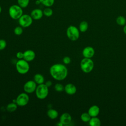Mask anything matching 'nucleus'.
Here are the masks:
<instances>
[{
    "label": "nucleus",
    "instance_id": "nucleus-3",
    "mask_svg": "<svg viewBox=\"0 0 126 126\" xmlns=\"http://www.w3.org/2000/svg\"><path fill=\"white\" fill-rule=\"evenodd\" d=\"M94 67V63L91 58H84L80 62V68L82 71L86 73L91 72Z\"/></svg>",
    "mask_w": 126,
    "mask_h": 126
},
{
    "label": "nucleus",
    "instance_id": "nucleus-31",
    "mask_svg": "<svg viewBox=\"0 0 126 126\" xmlns=\"http://www.w3.org/2000/svg\"><path fill=\"white\" fill-rule=\"evenodd\" d=\"M44 84L46 85V86H47L48 88H49L52 85V82L51 81L49 80V81H46L45 82V83H44Z\"/></svg>",
    "mask_w": 126,
    "mask_h": 126
},
{
    "label": "nucleus",
    "instance_id": "nucleus-30",
    "mask_svg": "<svg viewBox=\"0 0 126 126\" xmlns=\"http://www.w3.org/2000/svg\"><path fill=\"white\" fill-rule=\"evenodd\" d=\"M16 56L17 58H18L19 60L23 59V57H24V52H18L16 53Z\"/></svg>",
    "mask_w": 126,
    "mask_h": 126
},
{
    "label": "nucleus",
    "instance_id": "nucleus-33",
    "mask_svg": "<svg viewBox=\"0 0 126 126\" xmlns=\"http://www.w3.org/2000/svg\"><path fill=\"white\" fill-rule=\"evenodd\" d=\"M35 3H36V4H37V5H38V4H41V3H40L39 0H36V1H35Z\"/></svg>",
    "mask_w": 126,
    "mask_h": 126
},
{
    "label": "nucleus",
    "instance_id": "nucleus-32",
    "mask_svg": "<svg viewBox=\"0 0 126 126\" xmlns=\"http://www.w3.org/2000/svg\"><path fill=\"white\" fill-rule=\"evenodd\" d=\"M123 32H124V33L126 35V24L124 26V27L123 28Z\"/></svg>",
    "mask_w": 126,
    "mask_h": 126
},
{
    "label": "nucleus",
    "instance_id": "nucleus-2",
    "mask_svg": "<svg viewBox=\"0 0 126 126\" xmlns=\"http://www.w3.org/2000/svg\"><path fill=\"white\" fill-rule=\"evenodd\" d=\"M9 16L13 20H18L23 14V8L18 4L11 5L8 9Z\"/></svg>",
    "mask_w": 126,
    "mask_h": 126
},
{
    "label": "nucleus",
    "instance_id": "nucleus-15",
    "mask_svg": "<svg viewBox=\"0 0 126 126\" xmlns=\"http://www.w3.org/2000/svg\"><path fill=\"white\" fill-rule=\"evenodd\" d=\"M99 111H100L99 107L97 105H94L91 106L89 108L88 112L91 117H97L99 113Z\"/></svg>",
    "mask_w": 126,
    "mask_h": 126
},
{
    "label": "nucleus",
    "instance_id": "nucleus-5",
    "mask_svg": "<svg viewBox=\"0 0 126 126\" xmlns=\"http://www.w3.org/2000/svg\"><path fill=\"white\" fill-rule=\"evenodd\" d=\"M16 69L17 72L21 74H25L30 70V64L28 62L24 59L19 60L16 63Z\"/></svg>",
    "mask_w": 126,
    "mask_h": 126
},
{
    "label": "nucleus",
    "instance_id": "nucleus-1",
    "mask_svg": "<svg viewBox=\"0 0 126 126\" xmlns=\"http://www.w3.org/2000/svg\"><path fill=\"white\" fill-rule=\"evenodd\" d=\"M51 76L56 80L62 81L66 78L68 74V70L65 65L62 63H55L52 65L49 69Z\"/></svg>",
    "mask_w": 126,
    "mask_h": 126
},
{
    "label": "nucleus",
    "instance_id": "nucleus-9",
    "mask_svg": "<svg viewBox=\"0 0 126 126\" xmlns=\"http://www.w3.org/2000/svg\"><path fill=\"white\" fill-rule=\"evenodd\" d=\"M37 84L34 80H29L26 82L23 87L24 91L27 94H31L35 91Z\"/></svg>",
    "mask_w": 126,
    "mask_h": 126
},
{
    "label": "nucleus",
    "instance_id": "nucleus-25",
    "mask_svg": "<svg viewBox=\"0 0 126 126\" xmlns=\"http://www.w3.org/2000/svg\"><path fill=\"white\" fill-rule=\"evenodd\" d=\"M17 3L22 8H25L29 5L30 0H17Z\"/></svg>",
    "mask_w": 126,
    "mask_h": 126
},
{
    "label": "nucleus",
    "instance_id": "nucleus-21",
    "mask_svg": "<svg viewBox=\"0 0 126 126\" xmlns=\"http://www.w3.org/2000/svg\"><path fill=\"white\" fill-rule=\"evenodd\" d=\"M116 22L118 25L123 26L126 24V19L125 17L120 15L117 17Z\"/></svg>",
    "mask_w": 126,
    "mask_h": 126
},
{
    "label": "nucleus",
    "instance_id": "nucleus-24",
    "mask_svg": "<svg viewBox=\"0 0 126 126\" xmlns=\"http://www.w3.org/2000/svg\"><path fill=\"white\" fill-rule=\"evenodd\" d=\"M43 15L46 17H50L53 14V11L50 7H46L43 10Z\"/></svg>",
    "mask_w": 126,
    "mask_h": 126
},
{
    "label": "nucleus",
    "instance_id": "nucleus-4",
    "mask_svg": "<svg viewBox=\"0 0 126 126\" xmlns=\"http://www.w3.org/2000/svg\"><path fill=\"white\" fill-rule=\"evenodd\" d=\"M66 36L69 39L75 41L78 39L80 36V31L76 27L70 25L66 29Z\"/></svg>",
    "mask_w": 126,
    "mask_h": 126
},
{
    "label": "nucleus",
    "instance_id": "nucleus-13",
    "mask_svg": "<svg viewBox=\"0 0 126 126\" xmlns=\"http://www.w3.org/2000/svg\"><path fill=\"white\" fill-rule=\"evenodd\" d=\"M35 57V53L32 50H27L24 52L23 59L27 62L32 61Z\"/></svg>",
    "mask_w": 126,
    "mask_h": 126
},
{
    "label": "nucleus",
    "instance_id": "nucleus-18",
    "mask_svg": "<svg viewBox=\"0 0 126 126\" xmlns=\"http://www.w3.org/2000/svg\"><path fill=\"white\" fill-rule=\"evenodd\" d=\"M89 123L91 126H100L101 125V121L97 117H91Z\"/></svg>",
    "mask_w": 126,
    "mask_h": 126
},
{
    "label": "nucleus",
    "instance_id": "nucleus-14",
    "mask_svg": "<svg viewBox=\"0 0 126 126\" xmlns=\"http://www.w3.org/2000/svg\"><path fill=\"white\" fill-rule=\"evenodd\" d=\"M64 91L67 94L73 95L76 93L77 88L74 84L68 83L64 86Z\"/></svg>",
    "mask_w": 126,
    "mask_h": 126
},
{
    "label": "nucleus",
    "instance_id": "nucleus-19",
    "mask_svg": "<svg viewBox=\"0 0 126 126\" xmlns=\"http://www.w3.org/2000/svg\"><path fill=\"white\" fill-rule=\"evenodd\" d=\"M89 27V25L87 21H83L80 22L79 25V30L80 32H86Z\"/></svg>",
    "mask_w": 126,
    "mask_h": 126
},
{
    "label": "nucleus",
    "instance_id": "nucleus-26",
    "mask_svg": "<svg viewBox=\"0 0 126 126\" xmlns=\"http://www.w3.org/2000/svg\"><path fill=\"white\" fill-rule=\"evenodd\" d=\"M55 90L58 92H62L64 91V86L61 83H56L54 86Z\"/></svg>",
    "mask_w": 126,
    "mask_h": 126
},
{
    "label": "nucleus",
    "instance_id": "nucleus-22",
    "mask_svg": "<svg viewBox=\"0 0 126 126\" xmlns=\"http://www.w3.org/2000/svg\"><path fill=\"white\" fill-rule=\"evenodd\" d=\"M41 4L46 7H51L55 2V0H39Z\"/></svg>",
    "mask_w": 126,
    "mask_h": 126
},
{
    "label": "nucleus",
    "instance_id": "nucleus-7",
    "mask_svg": "<svg viewBox=\"0 0 126 126\" xmlns=\"http://www.w3.org/2000/svg\"><path fill=\"white\" fill-rule=\"evenodd\" d=\"M33 19L30 15L26 14H23L18 19L19 24L23 28L30 27L32 23Z\"/></svg>",
    "mask_w": 126,
    "mask_h": 126
},
{
    "label": "nucleus",
    "instance_id": "nucleus-34",
    "mask_svg": "<svg viewBox=\"0 0 126 126\" xmlns=\"http://www.w3.org/2000/svg\"><path fill=\"white\" fill-rule=\"evenodd\" d=\"M1 11H2V8H1V6L0 5V13L1 12Z\"/></svg>",
    "mask_w": 126,
    "mask_h": 126
},
{
    "label": "nucleus",
    "instance_id": "nucleus-28",
    "mask_svg": "<svg viewBox=\"0 0 126 126\" xmlns=\"http://www.w3.org/2000/svg\"><path fill=\"white\" fill-rule=\"evenodd\" d=\"M6 42L5 40L0 39V50L4 49L6 46Z\"/></svg>",
    "mask_w": 126,
    "mask_h": 126
},
{
    "label": "nucleus",
    "instance_id": "nucleus-6",
    "mask_svg": "<svg viewBox=\"0 0 126 126\" xmlns=\"http://www.w3.org/2000/svg\"><path fill=\"white\" fill-rule=\"evenodd\" d=\"M35 95L39 99H44L47 97L49 94V88L43 83L38 85L36 88Z\"/></svg>",
    "mask_w": 126,
    "mask_h": 126
},
{
    "label": "nucleus",
    "instance_id": "nucleus-17",
    "mask_svg": "<svg viewBox=\"0 0 126 126\" xmlns=\"http://www.w3.org/2000/svg\"><path fill=\"white\" fill-rule=\"evenodd\" d=\"M33 80L37 84V85H39L44 83V78L41 74L37 73L34 75Z\"/></svg>",
    "mask_w": 126,
    "mask_h": 126
},
{
    "label": "nucleus",
    "instance_id": "nucleus-12",
    "mask_svg": "<svg viewBox=\"0 0 126 126\" xmlns=\"http://www.w3.org/2000/svg\"><path fill=\"white\" fill-rule=\"evenodd\" d=\"M30 15L33 20H38L41 19L44 15L43 10L39 8H35L31 11Z\"/></svg>",
    "mask_w": 126,
    "mask_h": 126
},
{
    "label": "nucleus",
    "instance_id": "nucleus-16",
    "mask_svg": "<svg viewBox=\"0 0 126 126\" xmlns=\"http://www.w3.org/2000/svg\"><path fill=\"white\" fill-rule=\"evenodd\" d=\"M47 115L49 118L52 120H54L58 117L59 113L56 110L54 109H50L47 111Z\"/></svg>",
    "mask_w": 126,
    "mask_h": 126
},
{
    "label": "nucleus",
    "instance_id": "nucleus-20",
    "mask_svg": "<svg viewBox=\"0 0 126 126\" xmlns=\"http://www.w3.org/2000/svg\"><path fill=\"white\" fill-rule=\"evenodd\" d=\"M18 107V105L15 102L9 103L6 106V110L9 112H13L15 111Z\"/></svg>",
    "mask_w": 126,
    "mask_h": 126
},
{
    "label": "nucleus",
    "instance_id": "nucleus-29",
    "mask_svg": "<svg viewBox=\"0 0 126 126\" xmlns=\"http://www.w3.org/2000/svg\"><path fill=\"white\" fill-rule=\"evenodd\" d=\"M63 62L64 64H69L71 62V59L70 57L68 56L64 57L63 59Z\"/></svg>",
    "mask_w": 126,
    "mask_h": 126
},
{
    "label": "nucleus",
    "instance_id": "nucleus-10",
    "mask_svg": "<svg viewBox=\"0 0 126 126\" xmlns=\"http://www.w3.org/2000/svg\"><path fill=\"white\" fill-rule=\"evenodd\" d=\"M95 51L92 46L85 47L82 51V55L84 58H92L94 55Z\"/></svg>",
    "mask_w": 126,
    "mask_h": 126
},
{
    "label": "nucleus",
    "instance_id": "nucleus-23",
    "mask_svg": "<svg viewBox=\"0 0 126 126\" xmlns=\"http://www.w3.org/2000/svg\"><path fill=\"white\" fill-rule=\"evenodd\" d=\"M80 118L81 120L84 122H89L91 118V117L88 112H84L81 115Z\"/></svg>",
    "mask_w": 126,
    "mask_h": 126
},
{
    "label": "nucleus",
    "instance_id": "nucleus-27",
    "mask_svg": "<svg viewBox=\"0 0 126 126\" xmlns=\"http://www.w3.org/2000/svg\"><path fill=\"white\" fill-rule=\"evenodd\" d=\"M23 27H22L20 26L16 27L14 29V32L17 35H21L23 33Z\"/></svg>",
    "mask_w": 126,
    "mask_h": 126
},
{
    "label": "nucleus",
    "instance_id": "nucleus-8",
    "mask_svg": "<svg viewBox=\"0 0 126 126\" xmlns=\"http://www.w3.org/2000/svg\"><path fill=\"white\" fill-rule=\"evenodd\" d=\"M30 98L29 95L26 93L20 94L16 98V103L19 106H24L29 102Z\"/></svg>",
    "mask_w": 126,
    "mask_h": 126
},
{
    "label": "nucleus",
    "instance_id": "nucleus-11",
    "mask_svg": "<svg viewBox=\"0 0 126 126\" xmlns=\"http://www.w3.org/2000/svg\"><path fill=\"white\" fill-rule=\"evenodd\" d=\"M72 120V117L70 114L68 113H63L60 117L59 122L63 125H67L70 123Z\"/></svg>",
    "mask_w": 126,
    "mask_h": 126
}]
</instances>
